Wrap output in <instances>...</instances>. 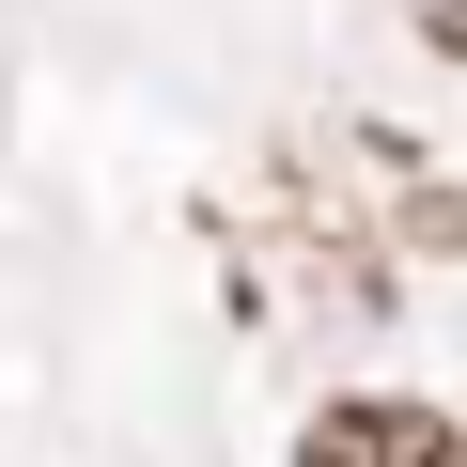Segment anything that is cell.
Segmentation results:
<instances>
[{
    "mask_svg": "<svg viewBox=\"0 0 467 467\" xmlns=\"http://www.w3.org/2000/svg\"><path fill=\"white\" fill-rule=\"evenodd\" d=\"M296 467H467V436H451L436 405H389V389H374V405H327V420L296 436Z\"/></svg>",
    "mask_w": 467,
    "mask_h": 467,
    "instance_id": "6da1fadb",
    "label": "cell"
},
{
    "mask_svg": "<svg viewBox=\"0 0 467 467\" xmlns=\"http://www.w3.org/2000/svg\"><path fill=\"white\" fill-rule=\"evenodd\" d=\"M420 16H436V32H467V0H420Z\"/></svg>",
    "mask_w": 467,
    "mask_h": 467,
    "instance_id": "7a4b0ae2",
    "label": "cell"
}]
</instances>
